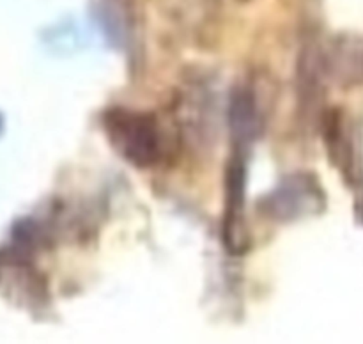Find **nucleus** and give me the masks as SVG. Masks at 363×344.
Returning <instances> with one entry per match:
<instances>
[{"label":"nucleus","mask_w":363,"mask_h":344,"mask_svg":"<svg viewBox=\"0 0 363 344\" xmlns=\"http://www.w3.org/2000/svg\"><path fill=\"white\" fill-rule=\"evenodd\" d=\"M105 126L113 148L135 165L149 167L162 160V131L151 113L113 109L106 113Z\"/></svg>","instance_id":"nucleus-1"}]
</instances>
